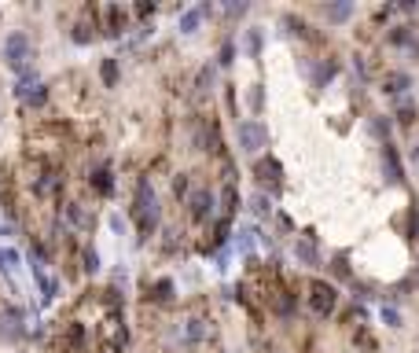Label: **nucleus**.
Returning <instances> with one entry per match:
<instances>
[{"mask_svg": "<svg viewBox=\"0 0 419 353\" xmlns=\"http://www.w3.org/2000/svg\"><path fill=\"white\" fill-rule=\"evenodd\" d=\"M309 74H313V88H324L338 74V63L335 59H313L309 63Z\"/></svg>", "mask_w": 419, "mask_h": 353, "instance_id": "9", "label": "nucleus"}, {"mask_svg": "<svg viewBox=\"0 0 419 353\" xmlns=\"http://www.w3.org/2000/svg\"><path fill=\"white\" fill-rule=\"evenodd\" d=\"M173 191H177V195H184V191H188V173H180V177L173 180Z\"/></svg>", "mask_w": 419, "mask_h": 353, "instance_id": "35", "label": "nucleus"}, {"mask_svg": "<svg viewBox=\"0 0 419 353\" xmlns=\"http://www.w3.org/2000/svg\"><path fill=\"white\" fill-rule=\"evenodd\" d=\"M409 235H412V240H419V203L409 210Z\"/></svg>", "mask_w": 419, "mask_h": 353, "instance_id": "29", "label": "nucleus"}, {"mask_svg": "<svg viewBox=\"0 0 419 353\" xmlns=\"http://www.w3.org/2000/svg\"><path fill=\"white\" fill-rule=\"evenodd\" d=\"M63 210H67V217H70V221H74V225L81 228V232H88V228L96 225V221H93V217H88V214L81 210V203H67V206H63Z\"/></svg>", "mask_w": 419, "mask_h": 353, "instance_id": "16", "label": "nucleus"}, {"mask_svg": "<svg viewBox=\"0 0 419 353\" xmlns=\"http://www.w3.org/2000/svg\"><path fill=\"white\" fill-rule=\"evenodd\" d=\"M409 88H412V74H409V70H390V74L383 77V93H386V96L404 100V96H409Z\"/></svg>", "mask_w": 419, "mask_h": 353, "instance_id": "8", "label": "nucleus"}, {"mask_svg": "<svg viewBox=\"0 0 419 353\" xmlns=\"http://www.w3.org/2000/svg\"><path fill=\"white\" fill-rule=\"evenodd\" d=\"M372 133L383 140V143H390V118H386V114H375V118H372Z\"/></svg>", "mask_w": 419, "mask_h": 353, "instance_id": "21", "label": "nucleus"}, {"mask_svg": "<svg viewBox=\"0 0 419 353\" xmlns=\"http://www.w3.org/2000/svg\"><path fill=\"white\" fill-rule=\"evenodd\" d=\"M416 114H419V111H416V103H412L409 96H404V100H397V111H394V118H397L401 125H412V122H416Z\"/></svg>", "mask_w": 419, "mask_h": 353, "instance_id": "19", "label": "nucleus"}, {"mask_svg": "<svg viewBox=\"0 0 419 353\" xmlns=\"http://www.w3.org/2000/svg\"><path fill=\"white\" fill-rule=\"evenodd\" d=\"M251 235H254V232H239V251H251V246H254Z\"/></svg>", "mask_w": 419, "mask_h": 353, "instance_id": "36", "label": "nucleus"}, {"mask_svg": "<svg viewBox=\"0 0 419 353\" xmlns=\"http://www.w3.org/2000/svg\"><path fill=\"white\" fill-rule=\"evenodd\" d=\"M19 265V254L15 251H0V269H15Z\"/></svg>", "mask_w": 419, "mask_h": 353, "instance_id": "32", "label": "nucleus"}, {"mask_svg": "<svg viewBox=\"0 0 419 353\" xmlns=\"http://www.w3.org/2000/svg\"><path fill=\"white\" fill-rule=\"evenodd\" d=\"M390 45H397V48H409L412 56H419V41H416L412 26H394V30H390Z\"/></svg>", "mask_w": 419, "mask_h": 353, "instance_id": "10", "label": "nucleus"}, {"mask_svg": "<svg viewBox=\"0 0 419 353\" xmlns=\"http://www.w3.org/2000/svg\"><path fill=\"white\" fill-rule=\"evenodd\" d=\"M88 185H93L100 195H111V191H114V180H111V166H107V162H100V166L93 169V177H88Z\"/></svg>", "mask_w": 419, "mask_h": 353, "instance_id": "12", "label": "nucleus"}, {"mask_svg": "<svg viewBox=\"0 0 419 353\" xmlns=\"http://www.w3.org/2000/svg\"><path fill=\"white\" fill-rule=\"evenodd\" d=\"M184 338H188V343H199V338H203V324H199V320H188Z\"/></svg>", "mask_w": 419, "mask_h": 353, "instance_id": "28", "label": "nucleus"}, {"mask_svg": "<svg viewBox=\"0 0 419 353\" xmlns=\"http://www.w3.org/2000/svg\"><path fill=\"white\" fill-rule=\"evenodd\" d=\"M214 206H217V191L199 188V191H191V199H188V217L191 221H206L209 214H214Z\"/></svg>", "mask_w": 419, "mask_h": 353, "instance_id": "5", "label": "nucleus"}, {"mask_svg": "<svg viewBox=\"0 0 419 353\" xmlns=\"http://www.w3.org/2000/svg\"><path fill=\"white\" fill-rule=\"evenodd\" d=\"M85 272H100V254L93 251V246L85 251Z\"/></svg>", "mask_w": 419, "mask_h": 353, "instance_id": "31", "label": "nucleus"}, {"mask_svg": "<svg viewBox=\"0 0 419 353\" xmlns=\"http://www.w3.org/2000/svg\"><path fill=\"white\" fill-rule=\"evenodd\" d=\"M258 177H261V180H272V188H280L283 169H280L276 159H261V162H258Z\"/></svg>", "mask_w": 419, "mask_h": 353, "instance_id": "15", "label": "nucleus"}, {"mask_svg": "<svg viewBox=\"0 0 419 353\" xmlns=\"http://www.w3.org/2000/svg\"><path fill=\"white\" fill-rule=\"evenodd\" d=\"M353 15V4H346V0H338V4H324V19L327 22H346Z\"/></svg>", "mask_w": 419, "mask_h": 353, "instance_id": "17", "label": "nucleus"}, {"mask_svg": "<svg viewBox=\"0 0 419 353\" xmlns=\"http://www.w3.org/2000/svg\"><path fill=\"white\" fill-rule=\"evenodd\" d=\"M294 302H298V295L280 291V298H276V313H280V317H291V313H294Z\"/></svg>", "mask_w": 419, "mask_h": 353, "instance_id": "22", "label": "nucleus"}, {"mask_svg": "<svg viewBox=\"0 0 419 353\" xmlns=\"http://www.w3.org/2000/svg\"><path fill=\"white\" fill-rule=\"evenodd\" d=\"M107 33H111V37L125 33V11L118 8V4H111V8H107Z\"/></svg>", "mask_w": 419, "mask_h": 353, "instance_id": "18", "label": "nucleus"}, {"mask_svg": "<svg viewBox=\"0 0 419 353\" xmlns=\"http://www.w3.org/2000/svg\"><path fill=\"white\" fill-rule=\"evenodd\" d=\"M0 235H11V228H8V225H0Z\"/></svg>", "mask_w": 419, "mask_h": 353, "instance_id": "40", "label": "nucleus"}, {"mask_svg": "<svg viewBox=\"0 0 419 353\" xmlns=\"http://www.w3.org/2000/svg\"><path fill=\"white\" fill-rule=\"evenodd\" d=\"M331 269L338 272V276H349V265H346V254H338V258L331 261Z\"/></svg>", "mask_w": 419, "mask_h": 353, "instance_id": "34", "label": "nucleus"}, {"mask_svg": "<svg viewBox=\"0 0 419 353\" xmlns=\"http://www.w3.org/2000/svg\"><path fill=\"white\" fill-rule=\"evenodd\" d=\"M235 136H239V151L243 155H258L269 148V125L261 118H246V122L235 125Z\"/></svg>", "mask_w": 419, "mask_h": 353, "instance_id": "3", "label": "nucleus"}, {"mask_svg": "<svg viewBox=\"0 0 419 353\" xmlns=\"http://www.w3.org/2000/svg\"><path fill=\"white\" fill-rule=\"evenodd\" d=\"M136 15H155V4H136Z\"/></svg>", "mask_w": 419, "mask_h": 353, "instance_id": "37", "label": "nucleus"}, {"mask_svg": "<svg viewBox=\"0 0 419 353\" xmlns=\"http://www.w3.org/2000/svg\"><path fill=\"white\" fill-rule=\"evenodd\" d=\"M416 287H419V272H416Z\"/></svg>", "mask_w": 419, "mask_h": 353, "instance_id": "41", "label": "nucleus"}, {"mask_svg": "<svg viewBox=\"0 0 419 353\" xmlns=\"http://www.w3.org/2000/svg\"><path fill=\"white\" fill-rule=\"evenodd\" d=\"M155 298H159V302H169V298H173V283L159 280V283H155Z\"/></svg>", "mask_w": 419, "mask_h": 353, "instance_id": "26", "label": "nucleus"}, {"mask_svg": "<svg viewBox=\"0 0 419 353\" xmlns=\"http://www.w3.org/2000/svg\"><path fill=\"white\" fill-rule=\"evenodd\" d=\"M217 199H221V210H225V217L232 221V217H235V210H239V191H235V185H225Z\"/></svg>", "mask_w": 419, "mask_h": 353, "instance_id": "14", "label": "nucleus"}, {"mask_svg": "<svg viewBox=\"0 0 419 353\" xmlns=\"http://www.w3.org/2000/svg\"><path fill=\"white\" fill-rule=\"evenodd\" d=\"M209 85H214V67H203L199 74H195V93H206Z\"/></svg>", "mask_w": 419, "mask_h": 353, "instance_id": "24", "label": "nucleus"}, {"mask_svg": "<svg viewBox=\"0 0 419 353\" xmlns=\"http://www.w3.org/2000/svg\"><path fill=\"white\" fill-rule=\"evenodd\" d=\"M383 173L390 185H404V162H401L394 143H383Z\"/></svg>", "mask_w": 419, "mask_h": 353, "instance_id": "6", "label": "nucleus"}, {"mask_svg": "<svg viewBox=\"0 0 419 353\" xmlns=\"http://www.w3.org/2000/svg\"><path fill=\"white\" fill-rule=\"evenodd\" d=\"M209 15V4H199V8H191V11H184L180 15V33H195L199 30V22Z\"/></svg>", "mask_w": 419, "mask_h": 353, "instance_id": "13", "label": "nucleus"}, {"mask_svg": "<svg viewBox=\"0 0 419 353\" xmlns=\"http://www.w3.org/2000/svg\"><path fill=\"white\" fill-rule=\"evenodd\" d=\"M261 107H265V93H261V85H251V111L261 114Z\"/></svg>", "mask_w": 419, "mask_h": 353, "instance_id": "27", "label": "nucleus"}, {"mask_svg": "<svg viewBox=\"0 0 419 353\" xmlns=\"http://www.w3.org/2000/svg\"><path fill=\"white\" fill-rule=\"evenodd\" d=\"M225 11H228V15H243V11H246V4H228Z\"/></svg>", "mask_w": 419, "mask_h": 353, "instance_id": "38", "label": "nucleus"}, {"mask_svg": "<svg viewBox=\"0 0 419 353\" xmlns=\"http://www.w3.org/2000/svg\"><path fill=\"white\" fill-rule=\"evenodd\" d=\"M246 56L251 59L261 56V30H246Z\"/></svg>", "mask_w": 419, "mask_h": 353, "instance_id": "23", "label": "nucleus"}, {"mask_svg": "<svg viewBox=\"0 0 419 353\" xmlns=\"http://www.w3.org/2000/svg\"><path fill=\"white\" fill-rule=\"evenodd\" d=\"M412 162H416V169H419V140L412 143Z\"/></svg>", "mask_w": 419, "mask_h": 353, "instance_id": "39", "label": "nucleus"}, {"mask_svg": "<svg viewBox=\"0 0 419 353\" xmlns=\"http://www.w3.org/2000/svg\"><path fill=\"white\" fill-rule=\"evenodd\" d=\"M309 309H313V317L327 320L338 309V287L327 280H313L309 283Z\"/></svg>", "mask_w": 419, "mask_h": 353, "instance_id": "4", "label": "nucleus"}, {"mask_svg": "<svg viewBox=\"0 0 419 353\" xmlns=\"http://www.w3.org/2000/svg\"><path fill=\"white\" fill-rule=\"evenodd\" d=\"M383 320H386V328H401V313L397 309H383Z\"/></svg>", "mask_w": 419, "mask_h": 353, "instance_id": "33", "label": "nucleus"}, {"mask_svg": "<svg viewBox=\"0 0 419 353\" xmlns=\"http://www.w3.org/2000/svg\"><path fill=\"white\" fill-rule=\"evenodd\" d=\"M0 335H4V338H22V335H26L19 309H8L4 317H0Z\"/></svg>", "mask_w": 419, "mask_h": 353, "instance_id": "11", "label": "nucleus"}, {"mask_svg": "<svg viewBox=\"0 0 419 353\" xmlns=\"http://www.w3.org/2000/svg\"><path fill=\"white\" fill-rule=\"evenodd\" d=\"M294 258L302 261V265H309V269H317V265H320V251H317V235H313V232H306L302 240H294Z\"/></svg>", "mask_w": 419, "mask_h": 353, "instance_id": "7", "label": "nucleus"}, {"mask_svg": "<svg viewBox=\"0 0 419 353\" xmlns=\"http://www.w3.org/2000/svg\"><path fill=\"white\" fill-rule=\"evenodd\" d=\"M254 214H258V217H269V214H272V199H269L265 191L254 195Z\"/></svg>", "mask_w": 419, "mask_h": 353, "instance_id": "25", "label": "nucleus"}, {"mask_svg": "<svg viewBox=\"0 0 419 353\" xmlns=\"http://www.w3.org/2000/svg\"><path fill=\"white\" fill-rule=\"evenodd\" d=\"M232 59H235V45H232V41H225V45H221V59H217V63H221V67H228Z\"/></svg>", "mask_w": 419, "mask_h": 353, "instance_id": "30", "label": "nucleus"}, {"mask_svg": "<svg viewBox=\"0 0 419 353\" xmlns=\"http://www.w3.org/2000/svg\"><path fill=\"white\" fill-rule=\"evenodd\" d=\"M133 217L140 221V232L148 235L159 228V199H155V188L148 177L136 180V195H133Z\"/></svg>", "mask_w": 419, "mask_h": 353, "instance_id": "1", "label": "nucleus"}, {"mask_svg": "<svg viewBox=\"0 0 419 353\" xmlns=\"http://www.w3.org/2000/svg\"><path fill=\"white\" fill-rule=\"evenodd\" d=\"M100 77H103V85L114 88L118 85V59H103L100 63Z\"/></svg>", "mask_w": 419, "mask_h": 353, "instance_id": "20", "label": "nucleus"}, {"mask_svg": "<svg viewBox=\"0 0 419 353\" xmlns=\"http://www.w3.org/2000/svg\"><path fill=\"white\" fill-rule=\"evenodd\" d=\"M30 59H33V41H30V37H26L22 30L8 33V37H4V63H8V67L26 77V67H30Z\"/></svg>", "mask_w": 419, "mask_h": 353, "instance_id": "2", "label": "nucleus"}]
</instances>
